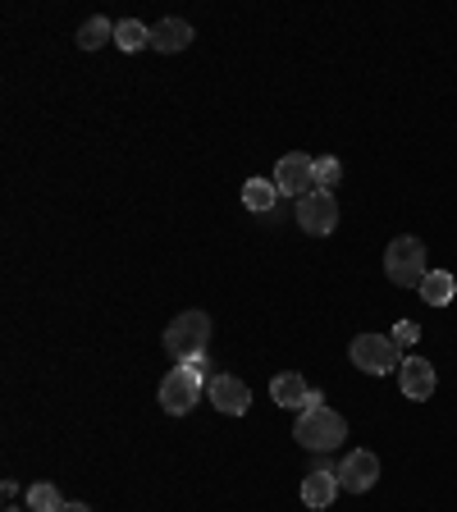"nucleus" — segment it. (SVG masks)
<instances>
[{
    "mask_svg": "<svg viewBox=\"0 0 457 512\" xmlns=\"http://www.w3.org/2000/svg\"><path fill=\"white\" fill-rule=\"evenodd\" d=\"M275 188L284 192V197H311V192L320 188L316 183V160L307 156V151H288L284 160L275 165Z\"/></svg>",
    "mask_w": 457,
    "mask_h": 512,
    "instance_id": "5",
    "label": "nucleus"
},
{
    "mask_svg": "<svg viewBox=\"0 0 457 512\" xmlns=\"http://www.w3.org/2000/svg\"><path fill=\"white\" fill-rule=\"evenodd\" d=\"M5 512H23V508H5Z\"/></svg>",
    "mask_w": 457,
    "mask_h": 512,
    "instance_id": "23",
    "label": "nucleus"
},
{
    "mask_svg": "<svg viewBox=\"0 0 457 512\" xmlns=\"http://www.w3.org/2000/svg\"><path fill=\"white\" fill-rule=\"evenodd\" d=\"M211 407L224 416H243L252 407V389L238 375H215L211 380Z\"/></svg>",
    "mask_w": 457,
    "mask_h": 512,
    "instance_id": "11",
    "label": "nucleus"
},
{
    "mask_svg": "<svg viewBox=\"0 0 457 512\" xmlns=\"http://www.w3.org/2000/svg\"><path fill=\"white\" fill-rule=\"evenodd\" d=\"M275 202H279L275 179H247L243 183V206H247V211L266 215V211H275Z\"/></svg>",
    "mask_w": 457,
    "mask_h": 512,
    "instance_id": "14",
    "label": "nucleus"
},
{
    "mask_svg": "<svg viewBox=\"0 0 457 512\" xmlns=\"http://www.w3.org/2000/svg\"><path fill=\"white\" fill-rule=\"evenodd\" d=\"M270 398H275L284 412H307V407L325 403V398H320L316 389H307V380H302V375H293V371L270 380Z\"/></svg>",
    "mask_w": 457,
    "mask_h": 512,
    "instance_id": "10",
    "label": "nucleus"
},
{
    "mask_svg": "<svg viewBox=\"0 0 457 512\" xmlns=\"http://www.w3.org/2000/svg\"><path fill=\"white\" fill-rule=\"evenodd\" d=\"M298 224H302V234H311V238H330L334 229H339V202H334V192L316 188L311 197H302Z\"/></svg>",
    "mask_w": 457,
    "mask_h": 512,
    "instance_id": "7",
    "label": "nucleus"
},
{
    "mask_svg": "<svg viewBox=\"0 0 457 512\" xmlns=\"http://www.w3.org/2000/svg\"><path fill=\"white\" fill-rule=\"evenodd\" d=\"M293 439H298L302 448H311V453H334V448L348 439V421H343L334 407L316 403V407H307V412H298Z\"/></svg>",
    "mask_w": 457,
    "mask_h": 512,
    "instance_id": "1",
    "label": "nucleus"
},
{
    "mask_svg": "<svg viewBox=\"0 0 457 512\" xmlns=\"http://www.w3.org/2000/svg\"><path fill=\"white\" fill-rule=\"evenodd\" d=\"M453 293H457V279L448 275V270H430L426 284H421V298H426L430 307H448V302H453Z\"/></svg>",
    "mask_w": 457,
    "mask_h": 512,
    "instance_id": "15",
    "label": "nucleus"
},
{
    "mask_svg": "<svg viewBox=\"0 0 457 512\" xmlns=\"http://www.w3.org/2000/svg\"><path fill=\"white\" fill-rule=\"evenodd\" d=\"M339 490H348V494H366V490H375V480H380V458H375L371 448H357V453H348V458L339 462Z\"/></svg>",
    "mask_w": 457,
    "mask_h": 512,
    "instance_id": "8",
    "label": "nucleus"
},
{
    "mask_svg": "<svg viewBox=\"0 0 457 512\" xmlns=\"http://www.w3.org/2000/svg\"><path fill=\"white\" fill-rule=\"evenodd\" d=\"M211 348V316L206 311H183V316L170 320L165 330V352L174 362H192V357H206Z\"/></svg>",
    "mask_w": 457,
    "mask_h": 512,
    "instance_id": "2",
    "label": "nucleus"
},
{
    "mask_svg": "<svg viewBox=\"0 0 457 512\" xmlns=\"http://www.w3.org/2000/svg\"><path fill=\"white\" fill-rule=\"evenodd\" d=\"M334 494H339V476L325 467H316L307 480H302V503H307V508H330Z\"/></svg>",
    "mask_w": 457,
    "mask_h": 512,
    "instance_id": "13",
    "label": "nucleus"
},
{
    "mask_svg": "<svg viewBox=\"0 0 457 512\" xmlns=\"http://www.w3.org/2000/svg\"><path fill=\"white\" fill-rule=\"evenodd\" d=\"M151 46H156V51H165V55L188 51V46H192V23L188 19H160L156 28H151Z\"/></svg>",
    "mask_w": 457,
    "mask_h": 512,
    "instance_id": "12",
    "label": "nucleus"
},
{
    "mask_svg": "<svg viewBox=\"0 0 457 512\" xmlns=\"http://www.w3.org/2000/svg\"><path fill=\"white\" fill-rule=\"evenodd\" d=\"M384 275L394 279L398 288H421L426 284V243L421 238H412V234H403V238H394L389 243V252H384Z\"/></svg>",
    "mask_w": 457,
    "mask_h": 512,
    "instance_id": "3",
    "label": "nucleus"
},
{
    "mask_svg": "<svg viewBox=\"0 0 457 512\" xmlns=\"http://www.w3.org/2000/svg\"><path fill=\"white\" fill-rule=\"evenodd\" d=\"M398 389H403V398H412V403H426L439 389L435 366H430L426 357H407V362L398 366Z\"/></svg>",
    "mask_w": 457,
    "mask_h": 512,
    "instance_id": "9",
    "label": "nucleus"
},
{
    "mask_svg": "<svg viewBox=\"0 0 457 512\" xmlns=\"http://www.w3.org/2000/svg\"><path fill=\"white\" fill-rule=\"evenodd\" d=\"M339 174H343V165H339L334 156H320V160H316V183H320L325 192H330L334 183H339Z\"/></svg>",
    "mask_w": 457,
    "mask_h": 512,
    "instance_id": "19",
    "label": "nucleus"
},
{
    "mask_svg": "<svg viewBox=\"0 0 457 512\" xmlns=\"http://www.w3.org/2000/svg\"><path fill=\"white\" fill-rule=\"evenodd\" d=\"M115 46L119 51H142V46H151V28L138 19H124L115 23Z\"/></svg>",
    "mask_w": 457,
    "mask_h": 512,
    "instance_id": "16",
    "label": "nucleus"
},
{
    "mask_svg": "<svg viewBox=\"0 0 457 512\" xmlns=\"http://www.w3.org/2000/svg\"><path fill=\"white\" fill-rule=\"evenodd\" d=\"M179 366H188L197 380H206V357H192V362H179Z\"/></svg>",
    "mask_w": 457,
    "mask_h": 512,
    "instance_id": "21",
    "label": "nucleus"
},
{
    "mask_svg": "<svg viewBox=\"0 0 457 512\" xmlns=\"http://www.w3.org/2000/svg\"><path fill=\"white\" fill-rule=\"evenodd\" d=\"M348 357H352V366L366 371V375H389L394 366H403V352L394 348L389 334H357L352 348H348Z\"/></svg>",
    "mask_w": 457,
    "mask_h": 512,
    "instance_id": "4",
    "label": "nucleus"
},
{
    "mask_svg": "<svg viewBox=\"0 0 457 512\" xmlns=\"http://www.w3.org/2000/svg\"><path fill=\"white\" fill-rule=\"evenodd\" d=\"M64 512H92L87 503H64Z\"/></svg>",
    "mask_w": 457,
    "mask_h": 512,
    "instance_id": "22",
    "label": "nucleus"
},
{
    "mask_svg": "<svg viewBox=\"0 0 457 512\" xmlns=\"http://www.w3.org/2000/svg\"><path fill=\"white\" fill-rule=\"evenodd\" d=\"M28 512H64V499H60V490H55L51 480L28 485Z\"/></svg>",
    "mask_w": 457,
    "mask_h": 512,
    "instance_id": "18",
    "label": "nucleus"
},
{
    "mask_svg": "<svg viewBox=\"0 0 457 512\" xmlns=\"http://www.w3.org/2000/svg\"><path fill=\"white\" fill-rule=\"evenodd\" d=\"M106 42H115V23L101 19V14L78 28V46H83V51H96V46H106Z\"/></svg>",
    "mask_w": 457,
    "mask_h": 512,
    "instance_id": "17",
    "label": "nucleus"
},
{
    "mask_svg": "<svg viewBox=\"0 0 457 512\" xmlns=\"http://www.w3.org/2000/svg\"><path fill=\"white\" fill-rule=\"evenodd\" d=\"M197 403H202V380H197L188 366H174V371L160 380V407L170 416H188Z\"/></svg>",
    "mask_w": 457,
    "mask_h": 512,
    "instance_id": "6",
    "label": "nucleus"
},
{
    "mask_svg": "<svg viewBox=\"0 0 457 512\" xmlns=\"http://www.w3.org/2000/svg\"><path fill=\"white\" fill-rule=\"evenodd\" d=\"M416 339H421V325H416V320H398V330H394V348L403 352V348H412Z\"/></svg>",
    "mask_w": 457,
    "mask_h": 512,
    "instance_id": "20",
    "label": "nucleus"
}]
</instances>
